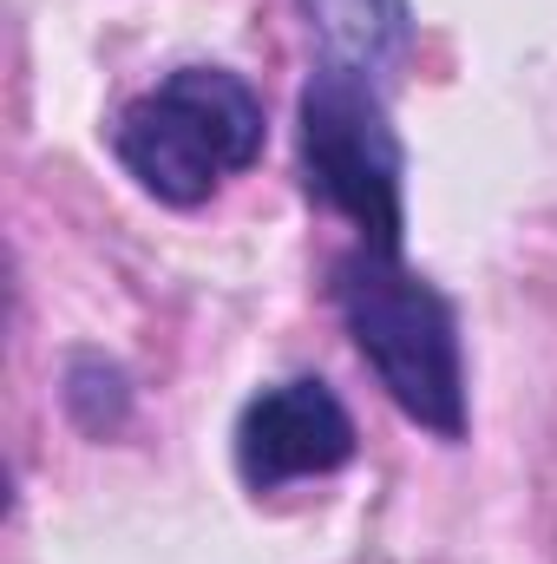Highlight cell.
I'll use <instances>...</instances> for the list:
<instances>
[{
    "label": "cell",
    "instance_id": "6da1fadb",
    "mask_svg": "<svg viewBox=\"0 0 557 564\" xmlns=\"http://www.w3.org/2000/svg\"><path fill=\"white\" fill-rule=\"evenodd\" d=\"M263 151V106L237 73L184 66L119 126V158L151 197L197 204Z\"/></svg>",
    "mask_w": 557,
    "mask_h": 564
},
{
    "label": "cell",
    "instance_id": "7a4b0ae2",
    "mask_svg": "<svg viewBox=\"0 0 557 564\" xmlns=\"http://www.w3.org/2000/svg\"><path fill=\"white\" fill-rule=\"evenodd\" d=\"M341 315L387 381V394L419 426L459 440L466 426V388H459V341H452V308L407 276L387 250H361L341 263Z\"/></svg>",
    "mask_w": 557,
    "mask_h": 564
},
{
    "label": "cell",
    "instance_id": "3957f363",
    "mask_svg": "<svg viewBox=\"0 0 557 564\" xmlns=\"http://www.w3.org/2000/svg\"><path fill=\"white\" fill-rule=\"evenodd\" d=\"M302 158L308 184L348 210L368 237V250H401V144L387 132L381 99L361 73L328 66L302 93Z\"/></svg>",
    "mask_w": 557,
    "mask_h": 564
},
{
    "label": "cell",
    "instance_id": "277c9868",
    "mask_svg": "<svg viewBox=\"0 0 557 564\" xmlns=\"http://www.w3.org/2000/svg\"><path fill=\"white\" fill-rule=\"evenodd\" d=\"M354 453V421L321 381H288L243 408L237 466L250 486H282L302 473H335Z\"/></svg>",
    "mask_w": 557,
    "mask_h": 564
}]
</instances>
